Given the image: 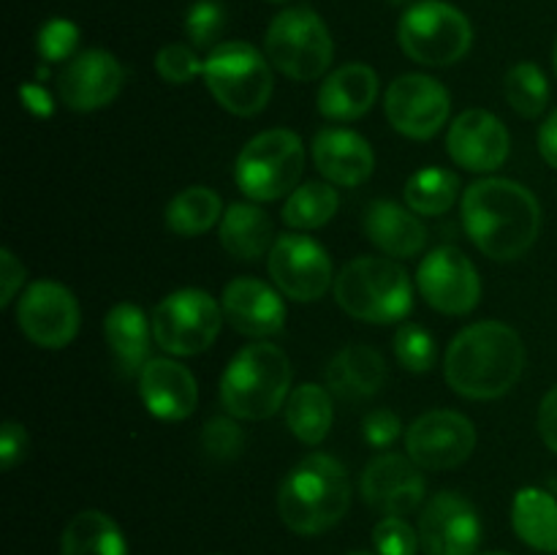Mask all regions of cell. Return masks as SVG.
Here are the masks:
<instances>
[{"label":"cell","instance_id":"cell-5","mask_svg":"<svg viewBox=\"0 0 557 555\" xmlns=\"http://www.w3.org/2000/svg\"><path fill=\"white\" fill-rule=\"evenodd\" d=\"M335 299L348 316L370 324L403 321L413 308L408 272L386 256H359L335 278Z\"/></svg>","mask_w":557,"mask_h":555},{"label":"cell","instance_id":"cell-51","mask_svg":"<svg viewBox=\"0 0 557 555\" xmlns=\"http://www.w3.org/2000/svg\"><path fill=\"white\" fill-rule=\"evenodd\" d=\"M275 3H283V0H275Z\"/></svg>","mask_w":557,"mask_h":555},{"label":"cell","instance_id":"cell-39","mask_svg":"<svg viewBox=\"0 0 557 555\" xmlns=\"http://www.w3.org/2000/svg\"><path fill=\"white\" fill-rule=\"evenodd\" d=\"M201 446L212 460H234L245 449V433L232 417H215L201 430Z\"/></svg>","mask_w":557,"mask_h":555},{"label":"cell","instance_id":"cell-34","mask_svg":"<svg viewBox=\"0 0 557 555\" xmlns=\"http://www.w3.org/2000/svg\"><path fill=\"white\" fill-rule=\"evenodd\" d=\"M504 96L517 114L533 120L547 109L549 82L536 63L525 60L509 69L504 79Z\"/></svg>","mask_w":557,"mask_h":555},{"label":"cell","instance_id":"cell-14","mask_svg":"<svg viewBox=\"0 0 557 555\" xmlns=\"http://www.w3.org/2000/svg\"><path fill=\"white\" fill-rule=\"evenodd\" d=\"M476 446V428L468 417L446 408L422 414L406 430V452L419 468L449 471L462 466Z\"/></svg>","mask_w":557,"mask_h":555},{"label":"cell","instance_id":"cell-37","mask_svg":"<svg viewBox=\"0 0 557 555\" xmlns=\"http://www.w3.org/2000/svg\"><path fill=\"white\" fill-rule=\"evenodd\" d=\"M76 47H79V27L71 20H63V16L44 22L41 30H38L36 49L47 63H60V60L74 58Z\"/></svg>","mask_w":557,"mask_h":555},{"label":"cell","instance_id":"cell-6","mask_svg":"<svg viewBox=\"0 0 557 555\" xmlns=\"http://www.w3.org/2000/svg\"><path fill=\"white\" fill-rule=\"evenodd\" d=\"M205 85L226 112L253 118L272 98V69L248 41H226L205 60Z\"/></svg>","mask_w":557,"mask_h":555},{"label":"cell","instance_id":"cell-31","mask_svg":"<svg viewBox=\"0 0 557 555\" xmlns=\"http://www.w3.org/2000/svg\"><path fill=\"white\" fill-rule=\"evenodd\" d=\"M223 218V201L207 185H190L166 205V229L180 237H199Z\"/></svg>","mask_w":557,"mask_h":555},{"label":"cell","instance_id":"cell-43","mask_svg":"<svg viewBox=\"0 0 557 555\" xmlns=\"http://www.w3.org/2000/svg\"><path fill=\"white\" fill-rule=\"evenodd\" d=\"M0 281H3V292H0V305H9L11 299H14V294L20 292L22 281H25V267H22V261L16 259L14 254H11L9 248L0 250Z\"/></svg>","mask_w":557,"mask_h":555},{"label":"cell","instance_id":"cell-19","mask_svg":"<svg viewBox=\"0 0 557 555\" xmlns=\"http://www.w3.org/2000/svg\"><path fill=\"white\" fill-rule=\"evenodd\" d=\"M509 131L504 120L487 109H466L457 114L446 136L449 158L468 172H495L509 158Z\"/></svg>","mask_w":557,"mask_h":555},{"label":"cell","instance_id":"cell-15","mask_svg":"<svg viewBox=\"0 0 557 555\" xmlns=\"http://www.w3.org/2000/svg\"><path fill=\"white\" fill-rule=\"evenodd\" d=\"M16 324L41 348H63L79 332V303L58 281H36L16 303Z\"/></svg>","mask_w":557,"mask_h":555},{"label":"cell","instance_id":"cell-44","mask_svg":"<svg viewBox=\"0 0 557 555\" xmlns=\"http://www.w3.org/2000/svg\"><path fill=\"white\" fill-rule=\"evenodd\" d=\"M539 433H542L544 444L557 455V386L544 395L542 406H539Z\"/></svg>","mask_w":557,"mask_h":555},{"label":"cell","instance_id":"cell-11","mask_svg":"<svg viewBox=\"0 0 557 555\" xmlns=\"http://www.w3.org/2000/svg\"><path fill=\"white\" fill-rule=\"evenodd\" d=\"M384 112L392 128L408 139H433L446 125L451 98L438 79L428 74H403L384 96Z\"/></svg>","mask_w":557,"mask_h":555},{"label":"cell","instance_id":"cell-32","mask_svg":"<svg viewBox=\"0 0 557 555\" xmlns=\"http://www.w3.org/2000/svg\"><path fill=\"white\" fill-rule=\"evenodd\" d=\"M406 205L417 215H444L460 194V177L451 169L424 166L406 183Z\"/></svg>","mask_w":557,"mask_h":555},{"label":"cell","instance_id":"cell-45","mask_svg":"<svg viewBox=\"0 0 557 555\" xmlns=\"http://www.w3.org/2000/svg\"><path fill=\"white\" fill-rule=\"evenodd\" d=\"M20 98L30 114H36V118H52L54 101L44 85H38V82H27V85L20 87Z\"/></svg>","mask_w":557,"mask_h":555},{"label":"cell","instance_id":"cell-49","mask_svg":"<svg viewBox=\"0 0 557 555\" xmlns=\"http://www.w3.org/2000/svg\"><path fill=\"white\" fill-rule=\"evenodd\" d=\"M348 555H373V553H362V550H359V553H348Z\"/></svg>","mask_w":557,"mask_h":555},{"label":"cell","instance_id":"cell-18","mask_svg":"<svg viewBox=\"0 0 557 555\" xmlns=\"http://www.w3.org/2000/svg\"><path fill=\"white\" fill-rule=\"evenodd\" d=\"M125 71L112 52L85 49L65 63L58 76V92L74 112H96L123 90Z\"/></svg>","mask_w":557,"mask_h":555},{"label":"cell","instance_id":"cell-3","mask_svg":"<svg viewBox=\"0 0 557 555\" xmlns=\"http://www.w3.org/2000/svg\"><path fill=\"white\" fill-rule=\"evenodd\" d=\"M351 482L335 457L308 455L299 460L277 490V515L299 536H319L346 517Z\"/></svg>","mask_w":557,"mask_h":555},{"label":"cell","instance_id":"cell-21","mask_svg":"<svg viewBox=\"0 0 557 555\" xmlns=\"http://www.w3.org/2000/svg\"><path fill=\"white\" fill-rule=\"evenodd\" d=\"M139 395L152 417L180 422L196 411L199 384L185 365L166 357H152L139 373Z\"/></svg>","mask_w":557,"mask_h":555},{"label":"cell","instance_id":"cell-28","mask_svg":"<svg viewBox=\"0 0 557 555\" xmlns=\"http://www.w3.org/2000/svg\"><path fill=\"white\" fill-rule=\"evenodd\" d=\"M515 533L539 553L557 555V501L542 488H522L511 506Z\"/></svg>","mask_w":557,"mask_h":555},{"label":"cell","instance_id":"cell-29","mask_svg":"<svg viewBox=\"0 0 557 555\" xmlns=\"http://www.w3.org/2000/svg\"><path fill=\"white\" fill-rule=\"evenodd\" d=\"M60 555H128V544L112 517L98 509H85L65 526Z\"/></svg>","mask_w":557,"mask_h":555},{"label":"cell","instance_id":"cell-9","mask_svg":"<svg viewBox=\"0 0 557 555\" xmlns=\"http://www.w3.org/2000/svg\"><path fill=\"white\" fill-rule=\"evenodd\" d=\"M403 52L422 65H451L471 49L473 30L468 16L444 0H419L408 5L397 25Z\"/></svg>","mask_w":557,"mask_h":555},{"label":"cell","instance_id":"cell-30","mask_svg":"<svg viewBox=\"0 0 557 555\" xmlns=\"http://www.w3.org/2000/svg\"><path fill=\"white\" fill-rule=\"evenodd\" d=\"M283 408H286L288 430L302 444L319 446L330 435L335 411H332L330 390H324L321 384L297 386Z\"/></svg>","mask_w":557,"mask_h":555},{"label":"cell","instance_id":"cell-12","mask_svg":"<svg viewBox=\"0 0 557 555\" xmlns=\"http://www.w3.org/2000/svg\"><path fill=\"white\" fill-rule=\"evenodd\" d=\"M419 294L446 316H466L482 297V278L462 250L451 245L430 250L417 270Z\"/></svg>","mask_w":557,"mask_h":555},{"label":"cell","instance_id":"cell-38","mask_svg":"<svg viewBox=\"0 0 557 555\" xmlns=\"http://www.w3.org/2000/svg\"><path fill=\"white\" fill-rule=\"evenodd\" d=\"M156 69L161 79H166L169 85H188L196 76L205 74V63H201L199 54L188 44H166L156 54Z\"/></svg>","mask_w":557,"mask_h":555},{"label":"cell","instance_id":"cell-33","mask_svg":"<svg viewBox=\"0 0 557 555\" xmlns=\"http://www.w3.org/2000/svg\"><path fill=\"white\" fill-rule=\"evenodd\" d=\"M341 196L332 183H302L283 201V221L292 229H321L335 218Z\"/></svg>","mask_w":557,"mask_h":555},{"label":"cell","instance_id":"cell-20","mask_svg":"<svg viewBox=\"0 0 557 555\" xmlns=\"http://www.w3.org/2000/svg\"><path fill=\"white\" fill-rule=\"evenodd\" d=\"M221 308L234 330L259 341L277 335L286 326V305L281 294L259 278H234L223 288Z\"/></svg>","mask_w":557,"mask_h":555},{"label":"cell","instance_id":"cell-17","mask_svg":"<svg viewBox=\"0 0 557 555\" xmlns=\"http://www.w3.org/2000/svg\"><path fill=\"white\" fill-rule=\"evenodd\" d=\"M359 490L364 504L373 506L375 511L384 517H403L422 506L428 484L411 457L384 452L364 466Z\"/></svg>","mask_w":557,"mask_h":555},{"label":"cell","instance_id":"cell-2","mask_svg":"<svg viewBox=\"0 0 557 555\" xmlns=\"http://www.w3.org/2000/svg\"><path fill=\"white\" fill-rule=\"evenodd\" d=\"M522 370V337L500 321H479L466 326L446 348V381L468 400H495L506 395L520 381Z\"/></svg>","mask_w":557,"mask_h":555},{"label":"cell","instance_id":"cell-24","mask_svg":"<svg viewBox=\"0 0 557 555\" xmlns=\"http://www.w3.org/2000/svg\"><path fill=\"white\" fill-rule=\"evenodd\" d=\"M379 74L364 63H346L319 87V112L330 120H357L373 109Z\"/></svg>","mask_w":557,"mask_h":555},{"label":"cell","instance_id":"cell-27","mask_svg":"<svg viewBox=\"0 0 557 555\" xmlns=\"http://www.w3.org/2000/svg\"><path fill=\"white\" fill-rule=\"evenodd\" d=\"M218 237H221L226 254H232L239 261H256L261 256H270L277 239L270 215L261 207L248 205V201H237L223 212Z\"/></svg>","mask_w":557,"mask_h":555},{"label":"cell","instance_id":"cell-48","mask_svg":"<svg viewBox=\"0 0 557 555\" xmlns=\"http://www.w3.org/2000/svg\"><path fill=\"white\" fill-rule=\"evenodd\" d=\"M392 5H400V3H408V0H389Z\"/></svg>","mask_w":557,"mask_h":555},{"label":"cell","instance_id":"cell-46","mask_svg":"<svg viewBox=\"0 0 557 555\" xmlns=\"http://www.w3.org/2000/svg\"><path fill=\"white\" fill-rule=\"evenodd\" d=\"M539 152L549 166L557 169V109L544 120L542 131H539Z\"/></svg>","mask_w":557,"mask_h":555},{"label":"cell","instance_id":"cell-41","mask_svg":"<svg viewBox=\"0 0 557 555\" xmlns=\"http://www.w3.org/2000/svg\"><path fill=\"white\" fill-rule=\"evenodd\" d=\"M403 433V422L397 414H392L389 408H375L368 417L362 419V435L370 446L375 449H386L389 444H395Z\"/></svg>","mask_w":557,"mask_h":555},{"label":"cell","instance_id":"cell-23","mask_svg":"<svg viewBox=\"0 0 557 555\" xmlns=\"http://www.w3.org/2000/svg\"><path fill=\"white\" fill-rule=\"evenodd\" d=\"M364 234L392 259H411L428 245V229L411 207L379 199L364 210Z\"/></svg>","mask_w":557,"mask_h":555},{"label":"cell","instance_id":"cell-22","mask_svg":"<svg viewBox=\"0 0 557 555\" xmlns=\"http://www.w3.org/2000/svg\"><path fill=\"white\" fill-rule=\"evenodd\" d=\"M313 161L315 169L332 185H362L370 180L375 169L373 147L368 139L348 128H324L313 139Z\"/></svg>","mask_w":557,"mask_h":555},{"label":"cell","instance_id":"cell-4","mask_svg":"<svg viewBox=\"0 0 557 555\" xmlns=\"http://www.w3.org/2000/svg\"><path fill=\"white\" fill-rule=\"evenodd\" d=\"M292 395V362L275 343H250L239 348L221 375V403L228 417L270 419Z\"/></svg>","mask_w":557,"mask_h":555},{"label":"cell","instance_id":"cell-35","mask_svg":"<svg viewBox=\"0 0 557 555\" xmlns=\"http://www.w3.org/2000/svg\"><path fill=\"white\" fill-rule=\"evenodd\" d=\"M395 357L411 373H428L435 359H438V346H435V337L422 324L408 321L395 335Z\"/></svg>","mask_w":557,"mask_h":555},{"label":"cell","instance_id":"cell-50","mask_svg":"<svg viewBox=\"0 0 557 555\" xmlns=\"http://www.w3.org/2000/svg\"><path fill=\"white\" fill-rule=\"evenodd\" d=\"M482 555H509V553H482Z\"/></svg>","mask_w":557,"mask_h":555},{"label":"cell","instance_id":"cell-13","mask_svg":"<svg viewBox=\"0 0 557 555\" xmlns=\"http://www.w3.org/2000/svg\"><path fill=\"white\" fill-rule=\"evenodd\" d=\"M275 286L297 303H315L332 286L330 254L308 234H281L267 256Z\"/></svg>","mask_w":557,"mask_h":555},{"label":"cell","instance_id":"cell-16","mask_svg":"<svg viewBox=\"0 0 557 555\" xmlns=\"http://www.w3.org/2000/svg\"><path fill=\"white\" fill-rule=\"evenodd\" d=\"M419 542L428 555H476L482 542L479 511L451 490L433 495L419 517Z\"/></svg>","mask_w":557,"mask_h":555},{"label":"cell","instance_id":"cell-47","mask_svg":"<svg viewBox=\"0 0 557 555\" xmlns=\"http://www.w3.org/2000/svg\"><path fill=\"white\" fill-rule=\"evenodd\" d=\"M553 63H555V74H557V41H555V52H553Z\"/></svg>","mask_w":557,"mask_h":555},{"label":"cell","instance_id":"cell-25","mask_svg":"<svg viewBox=\"0 0 557 555\" xmlns=\"http://www.w3.org/2000/svg\"><path fill=\"white\" fill-rule=\"evenodd\" d=\"M386 381V362L375 348L354 343L341 348L326 365V386L343 400L373 397Z\"/></svg>","mask_w":557,"mask_h":555},{"label":"cell","instance_id":"cell-36","mask_svg":"<svg viewBox=\"0 0 557 555\" xmlns=\"http://www.w3.org/2000/svg\"><path fill=\"white\" fill-rule=\"evenodd\" d=\"M223 27H226V9L218 0H199L185 16V33L196 49H215Z\"/></svg>","mask_w":557,"mask_h":555},{"label":"cell","instance_id":"cell-8","mask_svg":"<svg viewBox=\"0 0 557 555\" xmlns=\"http://www.w3.org/2000/svg\"><path fill=\"white\" fill-rule=\"evenodd\" d=\"M267 60L288 79L310 82L326 74L332 63V36L324 20L308 5L281 11L267 27Z\"/></svg>","mask_w":557,"mask_h":555},{"label":"cell","instance_id":"cell-7","mask_svg":"<svg viewBox=\"0 0 557 555\" xmlns=\"http://www.w3.org/2000/svg\"><path fill=\"white\" fill-rule=\"evenodd\" d=\"M305 169V147L294 131L272 128L256 134L243 147L234 166L239 190L253 201H275L299 185Z\"/></svg>","mask_w":557,"mask_h":555},{"label":"cell","instance_id":"cell-42","mask_svg":"<svg viewBox=\"0 0 557 555\" xmlns=\"http://www.w3.org/2000/svg\"><path fill=\"white\" fill-rule=\"evenodd\" d=\"M27 455V430L20 422H5L0 428V466L5 471L16 466Z\"/></svg>","mask_w":557,"mask_h":555},{"label":"cell","instance_id":"cell-10","mask_svg":"<svg viewBox=\"0 0 557 555\" xmlns=\"http://www.w3.org/2000/svg\"><path fill=\"white\" fill-rule=\"evenodd\" d=\"M152 337L174 357H194L215 343L223 308L205 288H180L166 294L152 310Z\"/></svg>","mask_w":557,"mask_h":555},{"label":"cell","instance_id":"cell-1","mask_svg":"<svg viewBox=\"0 0 557 555\" xmlns=\"http://www.w3.org/2000/svg\"><path fill=\"white\" fill-rule=\"evenodd\" d=\"M462 226L490 259H520L542 232V205L515 180H479L462 194Z\"/></svg>","mask_w":557,"mask_h":555},{"label":"cell","instance_id":"cell-26","mask_svg":"<svg viewBox=\"0 0 557 555\" xmlns=\"http://www.w3.org/2000/svg\"><path fill=\"white\" fill-rule=\"evenodd\" d=\"M103 335L125 375H139L150 362L152 324L145 310L134 303H120L103 319Z\"/></svg>","mask_w":557,"mask_h":555},{"label":"cell","instance_id":"cell-40","mask_svg":"<svg viewBox=\"0 0 557 555\" xmlns=\"http://www.w3.org/2000/svg\"><path fill=\"white\" fill-rule=\"evenodd\" d=\"M373 544L379 555H417L419 533L403 517H384L373 528Z\"/></svg>","mask_w":557,"mask_h":555}]
</instances>
